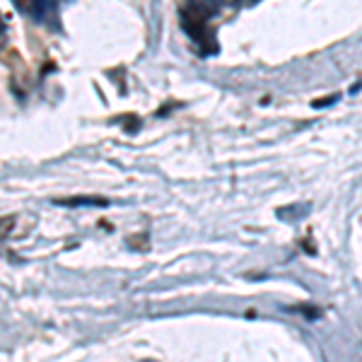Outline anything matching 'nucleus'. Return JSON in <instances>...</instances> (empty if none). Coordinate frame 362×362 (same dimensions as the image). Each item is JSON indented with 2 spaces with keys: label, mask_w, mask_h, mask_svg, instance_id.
I'll return each instance as SVG.
<instances>
[{
  "label": "nucleus",
  "mask_w": 362,
  "mask_h": 362,
  "mask_svg": "<svg viewBox=\"0 0 362 362\" xmlns=\"http://www.w3.org/2000/svg\"><path fill=\"white\" fill-rule=\"evenodd\" d=\"M181 27H184V32L189 34L196 44L215 46V39H213V34H210V29H208V17L198 15L196 10H191V8L181 10Z\"/></svg>",
  "instance_id": "nucleus-1"
},
{
  "label": "nucleus",
  "mask_w": 362,
  "mask_h": 362,
  "mask_svg": "<svg viewBox=\"0 0 362 362\" xmlns=\"http://www.w3.org/2000/svg\"><path fill=\"white\" fill-rule=\"evenodd\" d=\"M13 5L32 20H44L46 10H49V0H13Z\"/></svg>",
  "instance_id": "nucleus-2"
},
{
  "label": "nucleus",
  "mask_w": 362,
  "mask_h": 362,
  "mask_svg": "<svg viewBox=\"0 0 362 362\" xmlns=\"http://www.w3.org/2000/svg\"><path fill=\"white\" fill-rule=\"evenodd\" d=\"M220 5H223V0H186V8L196 10L198 15L208 17V20L220 13Z\"/></svg>",
  "instance_id": "nucleus-3"
},
{
  "label": "nucleus",
  "mask_w": 362,
  "mask_h": 362,
  "mask_svg": "<svg viewBox=\"0 0 362 362\" xmlns=\"http://www.w3.org/2000/svg\"><path fill=\"white\" fill-rule=\"evenodd\" d=\"M58 206H68V208H80V206H109V198H92V196H75V198H58Z\"/></svg>",
  "instance_id": "nucleus-4"
},
{
  "label": "nucleus",
  "mask_w": 362,
  "mask_h": 362,
  "mask_svg": "<svg viewBox=\"0 0 362 362\" xmlns=\"http://www.w3.org/2000/svg\"><path fill=\"white\" fill-rule=\"evenodd\" d=\"M336 99H338V95H329V97H324V99H314L312 104L319 109V107H329V104H331V102H336Z\"/></svg>",
  "instance_id": "nucleus-5"
},
{
  "label": "nucleus",
  "mask_w": 362,
  "mask_h": 362,
  "mask_svg": "<svg viewBox=\"0 0 362 362\" xmlns=\"http://www.w3.org/2000/svg\"><path fill=\"white\" fill-rule=\"evenodd\" d=\"M140 362H155V360H140Z\"/></svg>",
  "instance_id": "nucleus-6"
}]
</instances>
